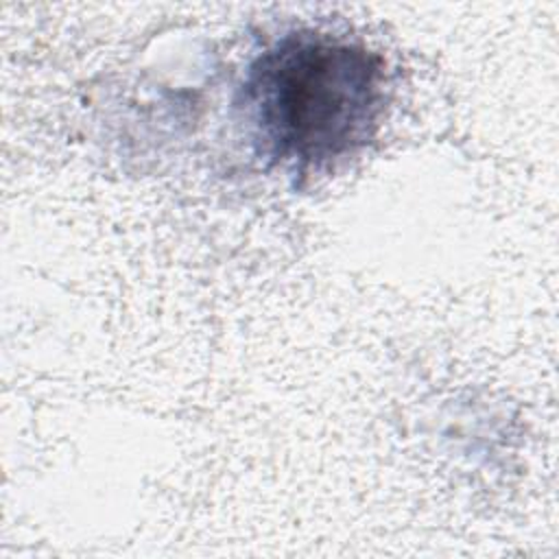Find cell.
<instances>
[{
    "mask_svg": "<svg viewBox=\"0 0 559 559\" xmlns=\"http://www.w3.org/2000/svg\"><path fill=\"white\" fill-rule=\"evenodd\" d=\"M384 61L362 44L317 31L280 37L247 68L240 107L260 157L293 175L354 155L384 109Z\"/></svg>",
    "mask_w": 559,
    "mask_h": 559,
    "instance_id": "cell-1",
    "label": "cell"
}]
</instances>
